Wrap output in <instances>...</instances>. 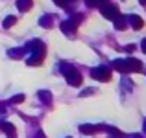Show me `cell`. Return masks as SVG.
<instances>
[{"mask_svg": "<svg viewBox=\"0 0 146 138\" xmlns=\"http://www.w3.org/2000/svg\"><path fill=\"white\" fill-rule=\"evenodd\" d=\"M124 50H126V52H133V50H135V46H133V44H128Z\"/></svg>", "mask_w": 146, "mask_h": 138, "instance_id": "19", "label": "cell"}, {"mask_svg": "<svg viewBox=\"0 0 146 138\" xmlns=\"http://www.w3.org/2000/svg\"><path fill=\"white\" fill-rule=\"evenodd\" d=\"M141 46H143V52L146 53V39H143V43H141Z\"/></svg>", "mask_w": 146, "mask_h": 138, "instance_id": "20", "label": "cell"}, {"mask_svg": "<svg viewBox=\"0 0 146 138\" xmlns=\"http://www.w3.org/2000/svg\"><path fill=\"white\" fill-rule=\"evenodd\" d=\"M113 68H115V70H118V72H128V68H126V61H124V59L113 61Z\"/></svg>", "mask_w": 146, "mask_h": 138, "instance_id": "9", "label": "cell"}, {"mask_svg": "<svg viewBox=\"0 0 146 138\" xmlns=\"http://www.w3.org/2000/svg\"><path fill=\"white\" fill-rule=\"evenodd\" d=\"M126 61V68H128V72H141L143 70V63H141L139 59H124Z\"/></svg>", "mask_w": 146, "mask_h": 138, "instance_id": "4", "label": "cell"}, {"mask_svg": "<svg viewBox=\"0 0 146 138\" xmlns=\"http://www.w3.org/2000/svg\"><path fill=\"white\" fill-rule=\"evenodd\" d=\"M54 2H57L59 6H65V4H67V0H54Z\"/></svg>", "mask_w": 146, "mask_h": 138, "instance_id": "21", "label": "cell"}, {"mask_svg": "<svg viewBox=\"0 0 146 138\" xmlns=\"http://www.w3.org/2000/svg\"><path fill=\"white\" fill-rule=\"evenodd\" d=\"M102 127H94V125H80V131L85 133V135H93V133L100 131Z\"/></svg>", "mask_w": 146, "mask_h": 138, "instance_id": "10", "label": "cell"}, {"mask_svg": "<svg viewBox=\"0 0 146 138\" xmlns=\"http://www.w3.org/2000/svg\"><path fill=\"white\" fill-rule=\"evenodd\" d=\"M61 72L65 74V78H67L68 85H72V87H80V85H82V76H80V72L74 70L72 66H68V64H63V66H61Z\"/></svg>", "mask_w": 146, "mask_h": 138, "instance_id": "1", "label": "cell"}, {"mask_svg": "<svg viewBox=\"0 0 146 138\" xmlns=\"http://www.w3.org/2000/svg\"><path fill=\"white\" fill-rule=\"evenodd\" d=\"M126 22H128V18H124V17L115 18V28H117V30H124L126 28Z\"/></svg>", "mask_w": 146, "mask_h": 138, "instance_id": "12", "label": "cell"}, {"mask_svg": "<svg viewBox=\"0 0 146 138\" xmlns=\"http://www.w3.org/2000/svg\"><path fill=\"white\" fill-rule=\"evenodd\" d=\"M144 129H146V120H144Z\"/></svg>", "mask_w": 146, "mask_h": 138, "instance_id": "23", "label": "cell"}, {"mask_svg": "<svg viewBox=\"0 0 146 138\" xmlns=\"http://www.w3.org/2000/svg\"><path fill=\"white\" fill-rule=\"evenodd\" d=\"M61 30H63L65 33H68V35H70V33L76 32V24L72 20H67V22H63V24H61Z\"/></svg>", "mask_w": 146, "mask_h": 138, "instance_id": "8", "label": "cell"}, {"mask_svg": "<svg viewBox=\"0 0 146 138\" xmlns=\"http://www.w3.org/2000/svg\"><path fill=\"white\" fill-rule=\"evenodd\" d=\"M26 52V48H19V50H9V57H13V59H19V57H22V53Z\"/></svg>", "mask_w": 146, "mask_h": 138, "instance_id": "13", "label": "cell"}, {"mask_svg": "<svg viewBox=\"0 0 146 138\" xmlns=\"http://www.w3.org/2000/svg\"><path fill=\"white\" fill-rule=\"evenodd\" d=\"M39 98L43 99L44 103H50V101H52V94H50L48 90H41V92H39Z\"/></svg>", "mask_w": 146, "mask_h": 138, "instance_id": "14", "label": "cell"}, {"mask_svg": "<svg viewBox=\"0 0 146 138\" xmlns=\"http://www.w3.org/2000/svg\"><path fill=\"white\" fill-rule=\"evenodd\" d=\"M102 15L106 18H109V20H115V18H118L120 11H118L117 6H106V7H102Z\"/></svg>", "mask_w": 146, "mask_h": 138, "instance_id": "3", "label": "cell"}, {"mask_svg": "<svg viewBox=\"0 0 146 138\" xmlns=\"http://www.w3.org/2000/svg\"><path fill=\"white\" fill-rule=\"evenodd\" d=\"M15 22H17V18H15V17H6V20H4V28H11Z\"/></svg>", "mask_w": 146, "mask_h": 138, "instance_id": "16", "label": "cell"}, {"mask_svg": "<svg viewBox=\"0 0 146 138\" xmlns=\"http://www.w3.org/2000/svg\"><path fill=\"white\" fill-rule=\"evenodd\" d=\"M22 99H24V96H22V94H17V96H13V98H11V103H21Z\"/></svg>", "mask_w": 146, "mask_h": 138, "instance_id": "17", "label": "cell"}, {"mask_svg": "<svg viewBox=\"0 0 146 138\" xmlns=\"http://www.w3.org/2000/svg\"><path fill=\"white\" fill-rule=\"evenodd\" d=\"M43 57H44V50H39V52H33V55L30 57L26 63L32 64V66H35V64H41V63H43Z\"/></svg>", "mask_w": 146, "mask_h": 138, "instance_id": "5", "label": "cell"}, {"mask_svg": "<svg viewBox=\"0 0 146 138\" xmlns=\"http://www.w3.org/2000/svg\"><path fill=\"white\" fill-rule=\"evenodd\" d=\"M91 76H93L96 81H109L111 79V70L106 68V66H98V68H93Z\"/></svg>", "mask_w": 146, "mask_h": 138, "instance_id": "2", "label": "cell"}, {"mask_svg": "<svg viewBox=\"0 0 146 138\" xmlns=\"http://www.w3.org/2000/svg\"><path fill=\"white\" fill-rule=\"evenodd\" d=\"M0 129H2V131L7 135V138H17V131H15V127H13L11 124L2 122V124H0Z\"/></svg>", "mask_w": 146, "mask_h": 138, "instance_id": "6", "label": "cell"}, {"mask_svg": "<svg viewBox=\"0 0 146 138\" xmlns=\"http://www.w3.org/2000/svg\"><path fill=\"white\" fill-rule=\"evenodd\" d=\"M39 22L44 26V28H50V26H52V17H50V15H46V17H43Z\"/></svg>", "mask_w": 146, "mask_h": 138, "instance_id": "15", "label": "cell"}, {"mask_svg": "<svg viewBox=\"0 0 146 138\" xmlns=\"http://www.w3.org/2000/svg\"><path fill=\"white\" fill-rule=\"evenodd\" d=\"M128 22H131V26H133V30H141L143 28V18L139 17V15H129L128 17Z\"/></svg>", "mask_w": 146, "mask_h": 138, "instance_id": "7", "label": "cell"}, {"mask_svg": "<svg viewBox=\"0 0 146 138\" xmlns=\"http://www.w3.org/2000/svg\"><path fill=\"white\" fill-rule=\"evenodd\" d=\"M85 4L89 7H94V6H98V4H100V0H85Z\"/></svg>", "mask_w": 146, "mask_h": 138, "instance_id": "18", "label": "cell"}, {"mask_svg": "<svg viewBox=\"0 0 146 138\" xmlns=\"http://www.w3.org/2000/svg\"><path fill=\"white\" fill-rule=\"evenodd\" d=\"M17 7L21 11H28L30 7H32V0H19V2H17Z\"/></svg>", "mask_w": 146, "mask_h": 138, "instance_id": "11", "label": "cell"}, {"mask_svg": "<svg viewBox=\"0 0 146 138\" xmlns=\"http://www.w3.org/2000/svg\"><path fill=\"white\" fill-rule=\"evenodd\" d=\"M141 4H146V0H141Z\"/></svg>", "mask_w": 146, "mask_h": 138, "instance_id": "22", "label": "cell"}]
</instances>
